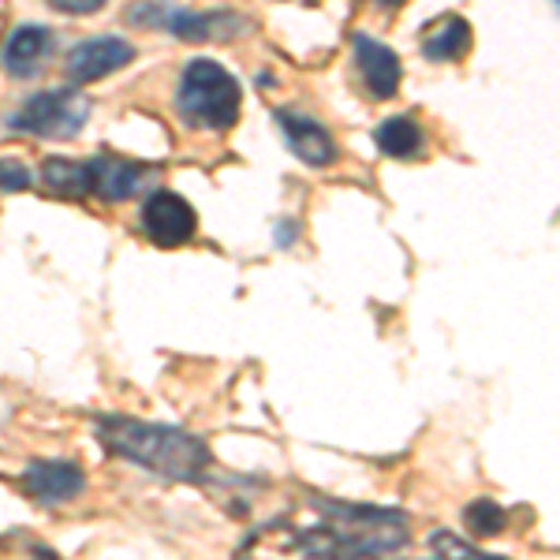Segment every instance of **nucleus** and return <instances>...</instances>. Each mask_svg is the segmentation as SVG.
Wrapping results in <instances>:
<instances>
[{
	"label": "nucleus",
	"instance_id": "1",
	"mask_svg": "<svg viewBox=\"0 0 560 560\" xmlns=\"http://www.w3.org/2000/svg\"><path fill=\"white\" fill-rule=\"evenodd\" d=\"M94 433L113 456L131 459V464L147 467L153 475L176 478V482H198L213 467L210 445L179 427L128 419V415H105V419L94 422Z\"/></svg>",
	"mask_w": 560,
	"mask_h": 560
},
{
	"label": "nucleus",
	"instance_id": "2",
	"mask_svg": "<svg viewBox=\"0 0 560 560\" xmlns=\"http://www.w3.org/2000/svg\"><path fill=\"white\" fill-rule=\"evenodd\" d=\"M176 108L184 124L202 131H232L243 108V86L224 65L198 57L184 68L176 86Z\"/></svg>",
	"mask_w": 560,
	"mask_h": 560
},
{
	"label": "nucleus",
	"instance_id": "3",
	"mask_svg": "<svg viewBox=\"0 0 560 560\" xmlns=\"http://www.w3.org/2000/svg\"><path fill=\"white\" fill-rule=\"evenodd\" d=\"M325 527H332L351 549H359L363 557L374 560L408 546V520L400 512L363 509V504H329Z\"/></svg>",
	"mask_w": 560,
	"mask_h": 560
},
{
	"label": "nucleus",
	"instance_id": "4",
	"mask_svg": "<svg viewBox=\"0 0 560 560\" xmlns=\"http://www.w3.org/2000/svg\"><path fill=\"white\" fill-rule=\"evenodd\" d=\"M90 120V97L79 90H42L26 97L20 113L8 116V128L34 139H71Z\"/></svg>",
	"mask_w": 560,
	"mask_h": 560
},
{
	"label": "nucleus",
	"instance_id": "5",
	"mask_svg": "<svg viewBox=\"0 0 560 560\" xmlns=\"http://www.w3.org/2000/svg\"><path fill=\"white\" fill-rule=\"evenodd\" d=\"M139 221H142V232L150 236V243H158V247H165V250L184 247V243H191L198 232L195 206L187 202L184 195L165 191V187L150 191V198L142 202Z\"/></svg>",
	"mask_w": 560,
	"mask_h": 560
},
{
	"label": "nucleus",
	"instance_id": "6",
	"mask_svg": "<svg viewBox=\"0 0 560 560\" xmlns=\"http://www.w3.org/2000/svg\"><path fill=\"white\" fill-rule=\"evenodd\" d=\"M20 486L31 501L52 509V504H68V501H75V497H83L86 471L75 459L45 456V459H31V464H26V471L20 475Z\"/></svg>",
	"mask_w": 560,
	"mask_h": 560
},
{
	"label": "nucleus",
	"instance_id": "7",
	"mask_svg": "<svg viewBox=\"0 0 560 560\" xmlns=\"http://www.w3.org/2000/svg\"><path fill=\"white\" fill-rule=\"evenodd\" d=\"M135 60V45L113 34L102 38H86L68 52V79L71 83H97V79L113 75V71L128 68Z\"/></svg>",
	"mask_w": 560,
	"mask_h": 560
},
{
	"label": "nucleus",
	"instance_id": "8",
	"mask_svg": "<svg viewBox=\"0 0 560 560\" xmlns=\"http://www.w3.org/2000/svg\"><path fill=\"white\" fill-rule=\"evenodd\" d=\"M277 128L284 135L288 150L311 168H329L337 161V139L329 135L325 124H318L314 116L306 113H292V108H280L277 113Z\"/></svg>",
	"mask_w": 560,
	"mask_h": 560
},
{
	"label": "nucleus",
	"instance_id": "9",
	"mask_svg": "<svg viewBox=\"0 0 560 560\" xmlns=\"http://www.w3.org/2000/svg\"><path fill=\"white\" fill-rule=\"evenodd\" d=\"M150 179V168L128 158H86V195H97L105 202H128L142 191Z\"/></svg>",
	"mask_w": 560,
	"mask_h": 560
},
{
	"label": "nucleus",
	"instance_id": "10",
	"mask_svg": "<svg viewBox=\"0 0 560 560\" xmlns=\"http://www.w3.org/2000/svg\"><path fill=\"white\" fill-rule=\"evenodd\" d=\"M52 49H57V38H52L49 26L42 23H23L8 34L4 52H0V65H4L8 75L15 79H31L49 65Z\"/></svg>",
	"mask_w": 560,
	"mask_h": 560
},
{
	"label": "nucleus",
	"instance_id": "11",
	"mask_svg": "<svg viewBox=\"0 0 560 560\" xmlns=\"http://www.w3.org/2000/svg\"><path fill=\"white\" fill-rule=\"evenodd\" d=\"M355 65H359V75L370 94L377 102H388L396 97V90L404 83V65L396 57V49H388L385 42L370 38V34H355Z\"/></svg>",
	"mask_w": 560,
	"mask_h": 560
},
{
	"label": "nucleus",
	"instance_id": "12",
	"mask_svg": "<svg viewBox=\"0 0 560 560\" xmlns=\"http://www.w3.org/2000/svg\"><path fill=\"white\" fill-rule=\"evenodd\" d=\"M475 45V31L464 15H441L438 23H430L422 31V57L438 60V65H453V60H464Z\"/></svg>",
	"mask_w": 560,
	"mask_h": 560
},
{
	"label": "nucleus",
	"instance_id": "13",
	"mask_svg": "<svg viewBox=\"0 0 560 560\" xmlns=\"http://www.w3.org/2000/svg\"><path fill=\"white\" fill-rule=\"evenodd\" d=\"M374 142H377V150H382L385 158L408 161V158H415V153L422 150L427 131H422L419 120H411V116H388V120L377 124Z\"/></svg>",
	"mask_w": 560,
	"mask_h": 560
},
{
	"label": "nucleus",
	"instance_id": "14",
	"mask_svg": "<svg viewBox=\"0 0 560 560\" xmlns=\"http://www.w3.org/2000/svg\"><path fill=\"white\" fill-rule=\"evenodd\" d=\"M42 179L49 191H57L65 198H86V161L49 158L42 165Z\"/></svg>",
	"mask_w": 560,
	"mask_h": 560
},
{
	"label": "nucleus",
	"instance_id": "15",
	"mask_svg": "<svg viewBox=\"0 0 560 560\" xmlns=\"http://www.w3.org/2000/svg\"><path fill=\"white\" fill-rule=\"evenodd\" d=\"M229 20V12H173L165 20L168 31L176 34V38H184V42H210L213 34L221 38V23Z\"/></svg>",
	"mask_w": 560,
	"mask_h": 560
},
{
	"label": "nucleus",
	"instance_id": "16",
	"mask_svg": "<svg viewBox=\"0 0 560 560\" xmlns=\"http://www.w3.org/2000/svg\"><path fill=\"white\" fill-rule=\"evenodd\" d=\"M464 523L475 538H497L509 530V512H504L497 501H486L482 497V501H471L464 509Z\"/></svg>",
	"mask_w": 560,
	"mask_h": 560
},
{
	"label": "nucleus",
	"instance_id": "17",
	"mask_svg": "<svg viewBox=\"0 0 560 560\" xmlns=\"http://www.w3.org/2000/svg\"><path fill=\"white\" fill-rule=\"evenodd\" d=\"M31 168L23 165V161H12V158H0V191L8 195H20L31 187Z\"/></svg>",
	"mask_w": 560,
	"mask_h": 560
},
{
	"label": "nucleus",
	"instance_id": "18",
	"mask_svg": "<svg viewBox=\"0 0 560 560\" xmlns=\"http://www.w3.org/2000/svg\"><path fill=\"white\" fill-rule=\"evenodd\" d=\"M49 4L57 8V12H65V15H97L108 0H49Z\"/></svg>",
	"mask_w": 560,
	"mask_h": 560
},
{
	"label": "nucleus",
	"instance_id": "19",
	"mask_svg": "<svg viewBox=\"0 0 560 560\" xmlns=\"http://www.w3.org/2000/svg\"><path fill=\"white\" fill-rule=\"evenodd\" d=\"M377 8H385V12H396V8H404L408 0H374Z\"/></svg>",
	"mask_w": 560,
	"mask_h": 560
},
{
	"label": "nucleus",
	"instance_id": "20",
	"mask_svg": "<svg viewBox=\"0 0 560 560\" xmlns=\"http://www.w3.org/2000/svg\"><path fill=\"white\" fill-rule=\"evenodd\" d=\"M478 560H504V557H490V553H486V549H482V557H478Z\"/></svg>",
	"mask_w": 560,
	"mask_h": 560
}]
</instances>
